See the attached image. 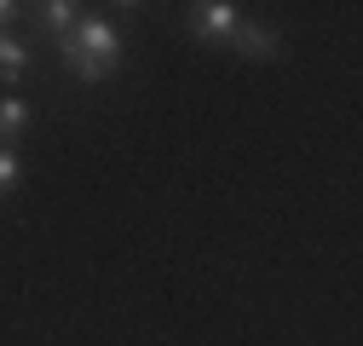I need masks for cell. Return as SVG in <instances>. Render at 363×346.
<instances>
[{
    "instance_id": "cell-1",
    "label": "cell",
    "mask_w": 363,
    "mask_h": 346,
    "mask_svg": "<svg viewBox=\"0 0 363 346\" xmlns=\"http://www.w3.org/2000/svg\"><path fill=\"white\" fill-rule=\"evenodd\" d=\"M121 58H127V40H121V29H116L110 18H81V23L58 40V64H64L75 81H86V86L110 81V75L121 69Z\"/></svg>"
},
{
    "instance_id": "cell-2",
    "label": "cell",
    "mask_w": 363,
    "mask_h": 346,
    "mask_svg": "<svg viewBox=\"0 0 363 346\" xmlns=\"http://www.w3.org/2000/svg\"><path fill=\"white\" fill-rule=\"evenodd\" d=\"M237 23H242V6H231V0H196V6H185V29L196 40H208V47H231Z\"/></svg>"
},
{
    "instance_id": "cell-3",
    "label": "cell",
    "mask_w": 363,
    "mask_h": 346,
    "mask_svg": "<svg viewBox=\"0 0 363 346\" xmlns=\"http://www.w3.org/2000/svg\"><path fill=\"white\" fill-rule=\"evenodd\" d=\"M231 52L248 58V64H277V58H283V29H271V23H259V18H242L237 35H231Z\"/></svg>"
},
{
    "instance_id": "cell-4",
    "label": "cell",
    "mask_w": 363,
    "mask_h": 346,
    "mask_svg": "<svg viewBox=\"0 0 363 346\" xmlns=\"http://www.w3.org/2000/svg\"><path fill=\"white\" fill-rule=\"evenodd\" d=\"M29 69H35L29 40H23V35H0V86H18Z\"/></svg>"
},
{
    "instance_id": "cell-5",
    "label": "cell",
    "mask_w": 363,
    "mask_h": 346,
    "mask_svg": "<svg viewBox=\"0 0 363 346\" xmlns=\"http://www.w3.org/2000/svg\"><path fill=\"white\" fill-rule=\"evenodd\" d=\"M35 18H40V29H47V35H58V40H64V35L81 23V6H75V0H40Z\"/></svg>"
},
{
    "instance_id": "cell-6",
    "label": "cell",
    "mask_w": 363,
    "mask_h": 346,
    "mask_svg": "<svg viewBox=\"0 0 363 346\" xmlns=\"http://www.w3.org/2000/svg\"><path fill=\"white\" fill-rule=\"evenodd\" d=\"M23 127H29V99L0 93V145H18V139H23Z\"/></svg>"
},
{
    "instance_id": "cell-7",
    "label": "cell",
    "mask_w": 363,
    "mask_h": 346,
    "mask_svg": "<svg viewBox=\"0 0 363 346\" xmlns=\"http://www.w3.org/2000/svg\"><path fill=\"white\" fill-rule=\"evenodd\" d=\"M18 185H23V156H18V145H0V202Z\"/></svg>"
},
{
    "instance_id": "cell-8",
    "label": "cell",
    "mask_w": 363,
    "mask_h": 346,
    "mask_svg": "<svg viewBox=\"0 0 363 346\" xmlns=\"http://www.w3.org/2000/svg\"><path fill=\"white\" fill-rule=\"evenodd\" d=\"M23 18V6H18V0H0V35H12V23Z\"/></svg>"
}]
</instances>
